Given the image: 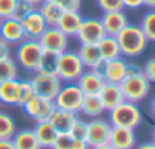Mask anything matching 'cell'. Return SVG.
<instances>
[{
	"mask_svg": "<svg viewBox=\"0 0 155 149\" xmlns=\"http://www.w3.org/2000/svg\"><path fill=\"white\" fill-rule=\"evenodd\" d=\"M2 22H3V17H2V15H0V25H2Z\"/></svg>",
	"mask_w": 155,
	"mask_h": 149,
	"instance_id": "f907efd6",
	"label": "cell"
},
{
	"mask_svg": "<svg viewBox=\"0 0 155 149\" xmlns=\"http://www.w3.org/2000/svg\"><path fill=\"white\" fill-rule=\"evenodd\" d=\"M102 26L105 29L107 35H113L116 37L123 28H126L129 25L128 17L123 11H110V12H104L102 18Z\"/></svg>",
	"mask_w": 155,
	"mask_h": 149,
	"instance_id": "2e32d148",
	"label": "cell"
},
{
	"mask_svg": "<svg viewBox=\"0 0 155 149\" xmlns=\"http://www.w3.org/2000/svg\"><path fill=\"white\" fill-rule=\"evenodd\" d=\"M84 71H85V67L76 52L65 50L59 55L58 67H56V76L62 82H67V84L76 82Z\"/></svg>",
	"mask_w": 155,
	"mask_h": 149,
	"instance_id": "277c9868",
	"label": "cell"
},
{
	"mask_svg": "<svg viewBox=\"0 0 155 149\" xmlns=\"http://www.w3.org/2000/svg\"><path fill=\"white\" fill-rule=\"evenodd\" d=\"M90 149H114L110 143H104V144H99V146H93V147H90Z\"/></svg>",
	"mask_w": 155,
	"mask_h": 149,
	"instance_id": "f6af8a7d",
	"label": "cell"
},
{
	"mask_svg": "<svg viewBox=\"0 0 155 149\" xmlns=\"http://www.w3.org/2000/svg\"><path fill=\"white\" fill-rule=\"evenodd\" d=\"M141 111L137 107V104L123 101L120 105L114 107L110 110V123L113 126H123V128H131L135 129L141 123Z\"/></svg>",
	"mask_w": 155,
	"mask_h": 149,
	"instance_id": "3957f363",
	"label": "cell"
},
{
	"mask_svg": "<svg viewBox=\"0 0 155 149\" xmlns=\"http://www.w3.org/2000/svg\"><path fill=\"white\" fill-rule=\"evenodd\" d=\"M120 88L123 91L125 101L138 104L143 99H146V96L149 94L150 82L147 81V78L143 74L140 68L129 65L126 76L120 82Z\"/></svg>",
	"mask_w": 155,
	"mask_h": 149,
	"instance_id": "6da1fadb",
	"label": "cell"
},
{
	"mask_svg": "<svg viewBox=\"0 0 155 149\" xmlns=\"http://www.w3.org/2000/svg\"><path fill=\"white\" fill-rule=\"evenodd\" d=\"M34 88L31 81H18V96H17V105L23 107L32 96H34Z\"/></svg>",
	"mask_w": 155,
	"mask_h": 149,
	"instance_id": "1f68e13d",
	"label": "cell"
},
{
	"mask_svg": "<svg viewBox=\"0 0 155 149\" xmlns=\"http://www.w3.org/2000/svg\"><path fill=\"white\" fill-rule=\"evenodd\" d=\"M23 110L35 122H46V120H50L53 111L56 110V105L52 99H46V98L34 94L23 105Z\"/></svg>",
	"mask_w": 155,
	"mask_h": 149,
	"instance_id": "ba28073f",
	"label": "cell"
},
{
	"mask_svg": "<svg viewBox=\"0 0 155 149\" xmlns=\"http://www.w3.org/2000/svg\"><path fill=\"white\" fill-rule=\"evenodd\" d=\"M105 82L107 81L104 79V76L101 73H97L94 70H87L76 81V85L87 96V94H99V91L102 90Z\"/></svg>",
	"mask_w": 155,
	"mask_h": 149,
	"instance_id": "4fadbf2b",
	"label": "cell"
},
{
	"mask_svg": "<svg viewBox=\"0 0 155 149\" xmlns=\"http://www.w3.org/2000/svg\"><path fill=\"white\" fill-rule=\"evenodd\" d=\"M141 71H143V74L147 78V81L150 84H155V58H150L144 64V67H143Z\"/></svg>",
	"mask_w": 155,
	"mask_h": 149,
	"instance_id": "f35d334b",
	"label": "cell"
},
{
	"mask_svg": "<svg viewBox=\"0 0 155 149\" xmlns=\"http://www.w3.org/2000/svg\"><path fill=\"white\" fill-rule=\"evenodd\" d=\"M15 132L17 131L14 119L9 114L0 111V140H9L14 137Z\"/></svg>",
	"mask_w": 155,
	"mask_h": 149,
	"instance_id": "f546056e",
	"label": "cell"
},
{
	"mask_svg": "<svg viewBox=\"0 0 155 149\" xmlns=\"http://www.w3.org/2000/svg\"><path fill=\"white\" fill-rule=\"evenodd\" d=\"M150 114H152V117L155 119V98H153L152 102H150Z\"/></svg>",
	"mask_w": 155,
	"mask_h": 149,
	"instance_id": "7dc6e473",
	"label": "cell"
},
{
	"mask_svg": "<svg viewBox=\"0 0 155 149\" xmlns=\"http://www.w3.org/2000/svg\"><path fill=\"white\" fill-rule=\"evenodd\" d=\"M152 141L155 143V128H153V131H152Z\"/></svg>",
	"mask_w": 155,
	"mask_h": 149,
	"instance_id": "681fc988",
	"label": "cell"
},
{
	"mask_svg": "<svg viewBox=\"0 0 155 149\" xmlns=\"http://www.w3.org/2000/svg\"><path fill=\"white\" fill-rule=\"evenodd\" d=\"M0 149H15V146L12 143V138H9V140H0Z\"/></svg>",
	"mask_w": 155,
	"mask_h": 149,
	"instance_id": "7bdbcfd3",
	"label": "cell"
},
{
	"mask_svg": "<svg viewBox=\"0 0 155 149\" xmlns=\"http://www.w3.org/2000/svg\"><path fill=\"white\" fill-rule=\"evenodd\" d=\"M52 2L58 3L64 11H79L82 0H52Z\"/></svg>",
	"mask_w": 155,
	"mask_h": 149,
	"instance_id": "74e56055",
	"label": "cell"
},
{
	"mask_svg": "<svg viewBox=\"0 0 155 149\" xmlns=\"http://www.w3.org/2000/svg\"><path fill=\"white\" fill-rule=\"evenodd\" d=\"M137 149H155V143L153 141H146V143H141Z\"/></svg>",
	"mask_w": 155,
	"mask_h": 149,
	"instance_id": "ee69618b",
	"label": "cell"
},
{
	"mask_svg": "<svg viewBox=\"0 0 155 149\" xmlns=\"http://www.w3.org/2000/svg\"><path fill=\"white\" fill-rule=\"evenodd\" d=\"M85 134H87V122L76 119L73 122L71 128L68 129V135L71 138H85Z\"/></svg>",
	"mask_w": 155,
	"mask_h": 149,
	"instance_id": "836d02e7",
	"label": "cell"
},
{
	"mask_svg": "<svg viewBox=\"0 0 155 149\" xmlns=\"http://www.w3.org/2000/svg\"><path fill=\"white\" fill-rule=\"evenodd\" d=\"M68 38L58 26H47L46 31L40 35L38 41L43 50H50L56 53H62L68 47Z\"/></svg>",
	"mask_w": 155,
	"mask_h": 149,
	"instance_id": "9c48e42d",
	"label": "cell"
},
{
	"mask_svg": "<svg viewBox=\"0 0 155 149\" xmlns=\"http://www.w3.org/2000/svg\"><path fill=\"white\" fill-rule=\"evenodd\" d=\"M116 38L120 46L122 55L126 58H135V56L141 55L146 50L147 43H149V40L143 34L141 28L135 26V25H128L126 28H123L116 35Z\"/></svg>",
	"mask_w": 155,
	"mask_h": 149,
	"instance_id": "7a4b0ae2",
	"label": "cell"
},
{
	"mask_svg": "<svg viewBox=\"0 0 155 149\" xmlns=\"http://www.w3.org/2000/svg\"><path fill=\"white\" fill-rule=\"evenodd\" d=\"M97 6L104 11V12H110V11H123V0H96Z\"/></svg>",
	"mask_w": 155,
	"mask_h": 149,
	"instance_id": "e575fe53",
	"label": "cell"
},
{
	"mask_svg": "<svg viewBox=\"0 0 155 149\" xmlns=\"http://www.w3.org/2000/svg\"><path fill=\"white\" fill-rule=\"evenodd\" d=\"M17 2L18 0H0V15H2L3 18L12 17Z\"/></svg>",
	"mask_w": 155,
	"mask_h": 149,
	"instance_id": "8d00e7d4",
	"label": "cell"
},
{
	"mask_svg": "<svg viewBox=\"0 0 155 149\" xmlns=\"http://www.w3.org/2000/svg\"><path fill=\"white\" fill-rule=\"evenodd\" d=\"M43 55V47L38 40L26 38L21 43H18L17 47V62L25 68L35 71L40 62V58Z\"/></svg>",
	"mask_w": 155,
	"mask_h": 149,
	"instance_id": "5b68a950",
	"label": "cell"
},
{
	"mask_svg": "<svg viewBox=\"0 0 155 149\" xmlns=\"http://www.w3.org/2000/svg\"><path fill=\"white\" fill-rule=\"evenodd\" d=\"M61 53L50 52V50H43V55L40 58L38 67L35 71H43V73H55L56 74V67H58V59Z\"/></svg>",
	"mask_w": 155,
	"mask_h": 149,
	"instance_id": "83f0119b",
	"label": "cell"
},
{
	"mask_svg": "<svg viewBox=\"0 0 155 149\" xmlns=\"http://www.w3.org/2000/svg\"><path fill=\"white\" fill-rule=\"evenodd\" d=\"M76 53H78V56H79V59L82 61L84 67H87V68H93L102 59L96 44H82L81 49Z\"/></svg>",
	"mask_w": 155,
	"mask_h": 149,
	"instance_id": "4316f807",
	"label": "cell"
},
{
	"mask_svg": "<svg viewBox=\"0 0 155 149\" xmlns=\"http://www.w3.org/2000/svg\"><path fill=\"white\" fill-rule=\"evenodd\" d=\"M123 6L128 9H138L144 6V0H123Z\"/></svg>",
	"mask_w": 155,
	"mask_h": 149,
	"instance_id": "60d3db41",
	"label": "cell"
},
{
	"mask_svg": "<svg viewBox=\"0 0 155 149\" xmlns=\"http://www.w3.org/2000/svg\"><path fill=\"white\" fill-rule=\"evenodd\" d=\"M76 113L67 111V110H61L56 108L50 117V123L55 126V129L58 132H68V129L71 128L73 122L76 120Z\"/></svg>",
	"mask_w": 155,
	"mask_h": 149,
	"instance_id": "603a6c76",
	"label": "cell"
},
{
	"mask_svg": "<svg viewBox=\"0 0 155 149\" xmlns=\"http://www.w3.org/2000/svg\"><path fill=\"white\" fill-rule=\"evenodd\" d=\"M31 84L37 96L52 99V101L55 99L59 88L62 87V81L55 73H43V71H35V74L31 79Z\"/></svg>",
	"mask_w": 155,
	"mask_h": 149,
	"instance_id": "52a82bcc",
	"label": "cell"
},
{
	"mask_svg": "<svg viewBox=\"0 0 155 149\" xmlns=\"http://www.w3.org/2000/svg\"><path fill=\"white\" fill-rule=\"evenodd\" d=\"M144 6H147L150 9H155V0H144Z\"/></svg>",
	"mask_w": 155,
	"mask_h": 149,
	"instance_id": "bcb514c9",
	"label": "cell"
},
{
	"mask_svg": "<svg viewBox=\"0 0 155 149\" xmlns=\"http://www.w3.org/2000/svg\"><path fill=\"white\" fill-rule=\"evenodd\" d=\"M70 149H90V144L85 138H71Z\"/></svg>",
	"mask_w": 155,
	"mask_h": 149,
	"instance_id": "ab89813d",
	"label": "cell"
},
{
	"mask_svg": "<svg viewBox=\"0 0 155 149\" xmlns=\"http://www.w3.org/2000/svg\"><path fill=\"white\" fill-rule=\"evenodd\" d=\"M99 98H101V101L104 104L105 111L113 110L114 107L120 105L125 101V96H123V91L120 88V84H114V82H105V85L99 91Z\"/></svg>",
	"mask_w": 155,
	"mask_h": 149,
	"instance_id": "ac0fdd59",
	"label": "cell"
},
{
	"mask_svg": "<svg viewBox=\"0 0 155 149\" xmlns=\"http://www.w3.org/2000/svg\"><path fill=\"white\" fill-rule=\"evenodd\" d=\"M81 111L87 117H93V119L99 117L105 111L104 104H102L99 94H87V96H84V102H82Z\"/></svg>",
	"mask_w": 155,
	"mask_h": 149,
	"instance_id": "484cf974",
	"label": "cell"
},
{
	"mask_svg": "<svg viewBox=\"0 0 155 149\" xmlns=\"http://www.w3.org/2000/svg\"><path fill=\"white\" fill-rule=\"evenodd\" d=\"M135 132L131 128L123 126H113L110 135V144L114 149H134L135 147Z\"/></svg>",
	"mask_w": 155,
	"mask_h": 149,
	"instance_id": "9a60e30c",
	"label": "cell"
},
{
	"mask_svg": "<svg viewBox=\"0 0 155 149\" xmlns=\"http://www.w3.org/2000/svg\"><path fill=\"white\" fill-rule=\"evenodd\" d=\"M71 146V137L68 135V132H58L52 149H70Z\"/></svg>",
	"mask_w": 155,
	"mask_h": 149,
	"instance_id": "d590c367",
	"label": "cell"
},
{
	"mask_svg": "<svg viewBox=\"0 0 155 149\" xmlns=\"http://www.w3.org/2000/svg\"><path fill=\"white\" fill-rule=\"evenodd\" d=\"M140 28L143 31V34L146 35V38L152 43H155V9H150L149 12H146L141 18Z\"/></svg>",
	"mask_w": 155,
	"mask_h": 149,
	"instance_id": "4dcf8cb0",
	"label": "cell"
},
{
	"mask_svg": "<svg viewBox=\"0 0 155 149\" xmlns=\"http://www.w3.org/2000/svg\"><path fill=\"white\" fill-rule=\"evenodd\" d=\"M37 9L43 15V18H44L47 26H56L59 18H61V15H62V12H64V9L58 3L52 2V0H44L43 3L38 5Z\"/></svg>",
	"mask_w": 155,
	"mask_h": 149,
	"instance_id": "7402d4cb",
	"label": "cell"
},
{
	"mask_svg": "<svg viewBox=\"0 0 155 149\" xmlns=\"http://www.w3.org/2000/svg\"><path fill=\"white\" fill-rule=\"evenodd\" d=\"M129 68V64L123 59V58H114L110 61H105V67L102 71V76L107 82H114V84H120L122 79L126 76Z\"/></svg>",
	"mask_w": 155,
	"mask_h": 149,
	"instance_id": "5bb4252c",
	"label": "cell"
},
{
	"mask_svg": "<svg viewBox=\"0 0 155 149\" xmlns=\"http://www.w3.org/2000/svg\"><path fill=\"white\" fill-rule=\"evenodd\" d=\"M17 74H18V67H17V62L11 56L0 59V82L15 79Z\"/></svg>",
	"mask_w": 155,
	"mask_h": 149,
	"instance_id": "f1b7e54d",
	"label": "cell"
},
{
	"mask_svg": "<svg viewBox=\"0 0 155 149\" xmlns=\"http://www.w3.org/2000/svg\"><path fill=\"white\" fill-rule=\"evenodd\" d=\"M28 2H31L34 6H38L40 3H43V2H44V0H28Z\"/></svg>",
	"mask_w": 155,
	"mask_h": 149,
	"instance_id": "c3c4849f",
	"label": "cell"
},
{
	"mask_svg": "<svg viewBox=\"0 0 155 149\" xmlns=\"http://www.w3.org/2000/svg\"><path fill=\"white\" fill-rule=\"evenodd\" d=\"M34 132H35V137H37L38 143L41 144V147H52V144H53V141L58 135V131L50 123V120L37 122Z\"/></svg>",
	"mask_w": 155,
	"mask_h": 149,
	"instance_id": "ffe728a7",
	"label": "cell"
},
{
	"mask_svg": "<svg viewBox=\"0 0 155 149\" xmlns=\"http://www.w3.org/2000/svg\"><path fill=\"white\" fill-rule=\"evenodd\" d=\"M105 35V29L99 18H84L76 34L81 44H97Z\"/></svg>",
	"mask_w": 155,
	"mask_h": 149,
	"instance_id": "8fae6325",
	"label": "cell"
},
{
	"mask_svg": "<svg viewBox=\"0 0 155 149\" xmlns=\"http://www.w3.org/2000/svg\"><path fill=\"white\" fill-rule=\"evenodd\" d=\"M82 20H84V17L79 14V11H64L56 26L67 37H76L78 31H79V28L82 25Z\"/></svg>",
	"mask_w": 155,
	"mask_h": 149,
	"instance_id": "d6986e66",
	"label": "cell"
},
{
	"mask_svg": "<svg viewBox=\"0 0 155 149\" xmlns=\"http://www.w3.org/2000/svg\"><path fill=\"white\" fill-rule=\"evenodd\" d=\"M0 38L5 40L8 44H18L28 37L20 20L14 17H6L0 25Z\"/></svg>",
	"mask_w": 155,
	"mask_h": 149,
	"instance_id": "7c38bea8",
	"label": "cell"
},
{
	"mask_svg": "<svg viewBox=\"0 0 155 149\" xmlns=\"http://www.w3.org/2000/svg\"><path fill=\"white\" fill-rule=\"evenodd\" d=\"M84 96L85 94L76 85V82H71V84H67V85L59 88L53 102H55L56 108L67 110V111H71V113H78V111H81Z\"/></svg>",
	"mask_w": 155,
	"mask_h": 149,
	"instance_id": "8992f818",
	"label": "cell"
},
{
	"mask_svg": "<svg viewBox=\"0 0 155 149\" xmlns=\"http://www.w3.org/2000/svg\"><path fill=\"white\" fill-rule=\"evenodd\" d=\"M18 96V79H9L0 82V102L6 105H17Z\"/></svg>",
	"mask_w": 155,
	"mask_h": 149,
	"instance_id": "d4e9b609",
	"label": "cell"
},
{
	"mask_svg": "<svg viewBox=\"0 0 155 149\" xmlns=\"http://www.w3.org/2000/svg\"><path fill=\"white\" fill-rule=\"evenodd\" d=\"M96 46H97V50H99L101 58L105 59V61H110V59H114V58L122 56V52H120V46L117 43V38L113 37V35H105Z\"/></svg>",
	"mask_w": 155,
	"mask_h": 149,
	"instance_id": "44dd1931",
	"label": "cell"
},
{
	"mask_svg": "<svg viewBox=\"0 0 155 149\" xmlns=\"http://www.w3.org/2000/svg\"><path fill=\"white\" fill-rule=\"evenodd\" d=\"M34 9H37V6H34L31 2H28V0H18L17 5H15V9H14L12 17L17 18V20H21V18H25L29 12H32Z\"/></svg>",
	"mask_w": 155,
	"mask_h": 149,
	"instance_id": "d6a6232c",
	"label": "cell"
},
{
	"mask_svg": "<svg viewBox=\"0 0 155 149\" xmlns=\"http://www.w3.org/2000/svg\"><path fill=\"white\" fill-rule=\"evenodd\" d=\"M12 143L15 149H41V144L38 143L35 132L31 129H23L14 134Z\"/></svg>",
	"mask_w": 155,
	"mask_h": 149,
	"instance_id": "cb8c5ba5",
	"label": "cell"
},
{
	"mask_svg": "<svg viewBox=\"0 0 155 149\" xmlns=\"http://www.w3.org/2000/svg\"><path fill=\"white\" fill-rule=\"evenodd\" d=\"M111 129H113V125L107 120H102V119L90 120L87 123V134H85V140L90 144V147L108 143Z\"/></svg>",
	"mask_w": 155,
	"mask_h": 149,
	"instance_id": "30bf717a",
	"label": "cell"
},
{
	"mask_svg": "<svg viewBox=\"0 0 155 149\" xmlns=\"http://www.w3.org/2000/svg\"><path fill=\"white\" fill-rule=\"evenodd\" d=\"M6 56H9V44L0 38V59L6 58Z\"/></svg>",
	"mask_w": 155,
	"mask_h": 149,
	"instance_id": "b9f144b4",
	"label": "cell"
},
{
	"mask_svg": "<svg viewBox=\"0 0 155 149\" xmlns=\"http://www.w3.org/2000/svg\"><path fill=\"white\" fill-rule=\"evenodd\" d=\"M20 22L23 25V29L26 32V37L28 38H34V40H38L40 35L47 28V25H46V22H44V18H43V15L40 14L38 9H34L32 12H29Z\"/></svg>",
	"mask_w": 155,
	"mask_h": 149,
	"instance_id": "e0dca14e",
	"label": "cell"
}]
</instances>
